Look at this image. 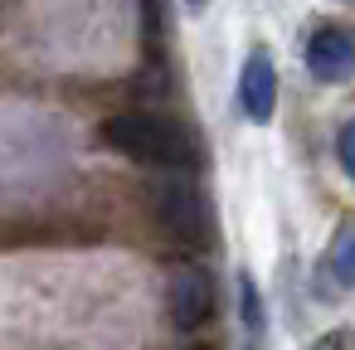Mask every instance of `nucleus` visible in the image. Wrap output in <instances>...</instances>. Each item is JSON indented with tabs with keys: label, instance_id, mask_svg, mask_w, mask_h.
Instances as JSON below:
<instances>
[{
	"label": "nucleus",
	"instance_id": "4",
	"mask_svg": "<svg viewBox=\"0 0 355 350\" xmlns=\"http://www.w3.org/2000/svg\"><path fill=\"white\" fill-rule=\"evenodd\" d=\"M350 54H355L350 30H340V25H321V30L306 40V73L321 78V83H340V78L350 73Z\"/></svg>",
	"mask_w": 355,
	"mask_h": 350
},
{
	"label": "nucleus",
	"instance_id": "8",
	"mask_svg": "<svg viewBox=\"0 0 355 350\" xmlns=\"http://www.w3.org/2000/svg\"><path fill=\"white\" fill-rule=\"evenodd\" d=\"M336 156H340V170L355 175V127H350V122L336 132Z\"/></svg>",
	"mask_w": 355,
	"mask_h": 350
},
{
	"label": "nucleus",
	"instance_id": "11",
	"mask_svg": "<svg viewBox=\"0 0 355 350\" xmlns=\"http://www.w3.org/2000/svg\"><path fill=\"white\" fill-rule=\"evenodd\" d=\"M185 6H195V10H205V0H185Z\"/></svg>",
	"mask_w": 355,
	"mask_h": 350
},
{
	"label": "nucleus",
	"instance_id": "1",
	"mask_svg": "<svg viewBox=\"0 0 355 350\" xmlns=\"http://www.w3.org/2000/svg\"><path fill=\"white\" fill-rule=\"evenodd\" d=\"M103 141L137 161V166H151V170H195L200 166V146L195 137L171 122V117H156V112H117L103 122Z\"/></svg>",
	"mask_w": 355,
	"mask_h": 350
},
{
	"label": "nucleus",
	"instance_id": "7",
	"mask_svg": "<svg viewBox=\"0 0 355 350\" xmlns=\"http://www.w3.org/2000/svg\"><path fill=\"white\" fill-rule=\"evenodd\" d=\"M331 268H336V282H340V287H350V282H355V263H350V224H340V229H336Z\"/></svg>",
	"mask_w": 355,
	"mask_h": 350
},
{
	"label": "nucleus",
	"instance_id": "3",
	"mask_svg": "<svg viewBox=\"0 0 355 350\" xmlns=\"http://www.w3.org/2000/svg\"><path fill=\"white\" fill-rule=\"evenodd\" d=\"M209 316H214V282H209V272L185 268L171 282V321L180 331H200Z\"/></svg>",
	"mask_w": 355,
	"mask_h": 350
},
{
	"label": "nucleus",
	"instance_id": "6",
	"mask_svg": "<svg viewBox=\"0 0 355 350\" xmlns=\"http://www.w3.org/2000/svg\"><path fill=\"white\" fill-rule=\"evenodd\" d=\"M239 316H243L248 335H263V297H258V282L248 272L239 277Z\"/></svg>",
	"mask_w": 355,
	"mask_h": 350
},
{
	"label": "nucleus",
	"instance_id": "5",
	"mask_svg": "<svg viewBox=\"0 0 355 350\" xmlns=\"http://www.w3.org/2000/svg\"><path fill=\"white\" fill-rule=\"evenodd\" d=\"M239 107L253 117V122H268L272 107H277V69L263 49H253L243 59V73H239Z\"/></svg>",
	"mask_w": 355,
	"mask_h": 350
},
{
	"label": "nucleus",
	"instance_id": "10",
	"mask_svg": "<svg viewBox=\"0 0 355 350\" xmlns=\"http://www.w3.org/2000/svg\"><path fill=\"white\" fill-rule=\"evenodd\" d=\"M311 350H350V335H345V331H326Z\"/></svg>",
	"mask_w": 355,
	"mask_h": 350
},
{
	"label": "nucleus",
	"instance_id": "9",
	"mask_svg": "<svg viewBox=\"0 0 355 350\" xmlns=\"http://www.w3.org/2000/svg\"><path fill=\"white\" fill-rule=\"evenodd\" d=\"M141 10H146V40L156 44L161 40V0H141Z\"/></svg>",
	"mask_w": 355,
	"mask_h": 350
},
{
	"label": "nucleus",
	"instance_id": "2",
	"mask_svg": "<svg viewBox=\"0 0 355 350\" xmlns=\"http://www.w3.org/2000/svg\"><path fill=\"white\" fill-rule=\"evenodd\" d=\"M146 200H151V219L161 224V234H166L180 253L209 248V243H205V238H209V229H205V200H200V190H195L180 170H166L161 180H151Z\"/></svg>",
	"mask_w": 355,
	"mask_h": 350
}]
</instances>
